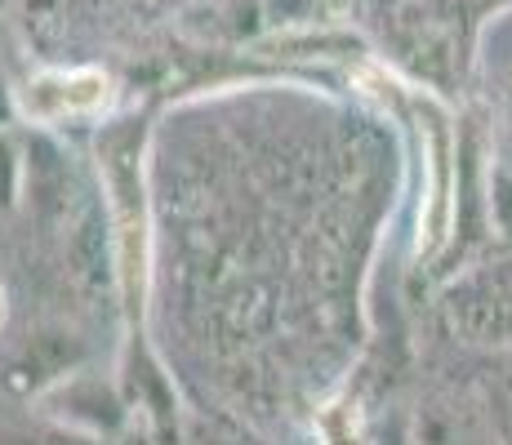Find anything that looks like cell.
I'll return each mask as SVG.
<instances>
[{"label": "cell", "mask_w": 512, "mask_h": 445, "mask_svg": "<svg viewBox=\"0 0 512 445\" xmlns=\"http://www.w3.org/2000/svg\"><path fill=\"white\" fill-rule=\"evenodd\" d=\"M98 170H103L107 214L116 241V281L130 316L143 312L147 290V187H143V130L112 125L98 138Z\"/></svg>", "instance_id": "1"}, {"label": "cell", "mask_w": 512, "mask_h": 445, "mask_svg": "<svg viewBox=\"0 0 512 445\" xmlns=\"http://www.w3.org/2000/svg\"><path fill=\"white\" fill-rule=\"evenodd\" d=\"M441 321L459 343L512 352V259L455 276L441 294Z\"/></svg>", "instance_id": "2"}, {"label": "cell", "mask_w": 512, "mask_h": 445, "mask_svg": "<svg viewBox=\"0 0 512 445\" xmlns=\"http://www.w3.org/2000/svg\"><path fill=\"white\" fill-rule=\"evenodd\" d=\"M406 445H504V428L472 388H432L410 414Z\"/></svg>", "instance_id": "3"}, {"label": "cell", "mask_w": 512, "mask_h": 445, "mask_svg": "<svg viewBox=\"0 0 512 445\" xmlns=\"http://www.w3.org/2000/svg\"><path fill=\"white\" fill-rule=\"evenodd\" d=\"M112 103V81L98 67H72V72H41L23 85L18 107L27 121L36 125H58V121H81L98 116Z\"/></svg>", "instance_id": "4"}, {"label": "cell", "mask_w": 512, "mask_h": 445, "mask_svg": "<svg viewBox=\"0 0 512 445\" xmlns=\"http://www.w3.org/2000/svg\"><path fill=\"white\" fill-rule=\"evenodd\" d=\"M45 414L58 423L63 432H76V437L103 441L112 437L125 423V405L94 374H67V379H54V388L41 397Z\"/></svg>", "instance_id": "5"}, {"label": "cell", "mask_w": 512, "mask_h": 445, "mask_svg": "<svg viewBox=\"0 0 512 445\" xmlns=\"http://www.w3.org/2000/svg\"><path fill=\"white\" fill-rule=\"evenodd\" d=\"M317 441L321 445H370L361 405L352 397H334L330 405L317 410Z\"/></svg>", "instance_id": "6"}, {"label": "cell", "mask_w": 512, "mask_h": 445, "mask_svg": "<svg viewBox=\"0 0 512 445\" xmlns=\"http://www.w3.org/2000/svg\"><path fill=\"white\" fill-rule=\"evenodd\" d=\"M23 178H27L23 152H18L14 134L0 130V214L18 210V196H23Z\"/></svg>", "instance_id": "7"}, {"label": "cell", "mask_w": 512, "mask_h": 445, "mask_svg": "<svg viewBox=\"0 0 512 445\" xmlns=\"http://www.w3.org/2000/svg\"><path fill=\"white\" fill-rule=\"evenodd\" d=\"M490 214H495L499 232L512 241V174H504V170L490 174Z\"/></svg>", "instance_id": "8"}, {"label": "cell", "mask_w": 512, "mask_h": 445, "mask_svg": "<svg viewBox=\"0 0 512 445\" xmlns=\"http://www.w3.org/2000/svg\"><path fill=\"white\" fill-rule=\"evenodd\" d=\"M9 445H94V441L76 437V432H63V437H54V441H9Z\"/></svg>", "instance_id": "9"}, {"label": "cell", "mask_w": 512, "mask_h": 445, "mask_svg": "<svg viewBox=\"0 0 512 445\" xmlns=\"http://www.w3.org/2000/svg\"><path fill=\"white\" fill-rule=\"evenodd\" d=\"M5 316H9V303H5V285H0V330H5Z\"/></svg>", "instance_id": "10"}]
</instances>
